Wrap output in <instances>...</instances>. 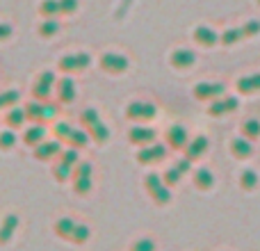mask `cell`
<instances>
[{
	"label": "cell",
	"instance_id": "cell-40",
	"mask_svg": "<svg viewBox=\"0 0 260 251\" xmlns=\"http://www.w3.org/2000/svg\"><path fill=\"white\" fill-rule=\"evenodd\" d=\"M78 160H80V155H78V148H67V151L62 153V162H67V165H71V167H76L78 165Z\"/></svg>",
	"mask_w": 260,
	"mask_h": 251
},
{
	"label": "cell",
	"instance_id": "cell-35",
	"mask_svg": "<svg viewBox=\"0 0 260 251\" xmlns=\"http://www.w3.org/2000/svg\"><path fill=\"white\" fill-rule=\"evenodd\" d=\"M130 251H155V240L153 238H139L133 242Z\"/></svg>",
	"mask_w": 260,
	"mask_h": 251
},
{
	"label": "cell",
	"instance_id": "cell-27",
	"mask_svg": "<svg viewBox=\"0 0 260 251\" xmlns=\"http://www.w3.org/2000/svg\"><path fill=\"white\" fill-rule=\"evenodd\" d=\"M25 119H27L25 110L14 108V110H9V112H7V125H9V128H21Z\"/></svg>",
	"mask_w": 260,
	"mask_h": 251
},
{
	"label": "cell",
	"instance_id": "cell-38",
	"mask_svg": "<svg viewBox=\"0 0 260 251\" xmlns=\"http://www.w3.org/2000/svg\"><path fill=\"white\" fill-rule=\"evenodd\" d=\"M240 30H242V37H244V39H247V37L258 35V32H260V21H247L242 27H240Z\"/></svg>",
	"mask_w": 260,
	"mask_h": 251
},
{
	"label": "cell",
	"instance_id": "cell-20",
	"mask_svg": "<svg viewBox=\"0 0 260 251\" xmlns=\"http://www.w3.org/2000/svg\"><path fill=\"white\" fill-rule=\"evenodd\" d=\"M76 224L78 222L71 219V217H62V219H57L55 222V233H57V238L71 240V233H73V229H76Z\"/></svg>",
	"mask_w": 260,
	"mask_h": 251
},
{
	"label": "cell",
	"instance_id": "cell-23",
	"mask_svg": "<svg viewBox=\"0 0 260 251\" xmlns=\"http://www.w3.org/2000/svg\"><path fill=\"white\" fill-rule=\"evenodd\" d=\"M89 235H91V229L87 224H76V229H73V233H71V240L69 242H73V244H85L87 240H89Z\"/></svg>",
	"mask_w": 260,
	"mask_h": 251
},
{
	"label": "cell",
	"instance_id": "cell-28",
	"mask_svg": "<svg viewBox=\"0 0 260 251\" xmlns=\"http://www.w3.org/2000/svg\"><path fill=\"white\" fill-rule=\"evenodd\" d=\"M240 39H244L242 37V30H240V27H231V30H226L224 35L219 37V41L224 46H233V44H238Z\"/></svg>",
	"mask_w": 260,
	"mask_h": 251
},
{
	"label": "cell",
	"instance_id": "cell-9",
	"mask_svg": "<svg viewBox=\"0 0 260 251\" xmlns=\"http://www.w3.org/2000/svg\"><path fill=\"white\" fill-rule=\"evenodd\" d=\"M128 139L135 146H146V144H151L153 139H155V130L146 128V125H135V128H130Z\"/></svg>",
	"mask_w": 260,
	"mask_h": 251
},
{
	"label": "cell",
	"instance_id": "cell-36",
	"mask_svg": "<svg viewBox=\"0 0 260 251\" xmlns=\"http://www.w3.org/2000/svg\"><path fill=\"white\" fill-rule=\"evenodd\" d=\"M14 144H16V135H14L12 130H3V133H0V148L9 151Z\"/></svg>",
	"mask_w": 260,
	"mask_h": 251
},
{
	"label": "cell",
	"instance_id": "cell-13",
	"mask_svg": "<svg viewBox=\"0 0 260 251\" xmlns=\"http://www.w3.org/2000/svg\"><path fill=\"white\" fill-rule=\"evenodd\" d=\"M18 224H21V219H18V215H7L3 219V224H0V244H7L9 240L14 238V233H16Z\"/></svg>",
	"mask_w": 260,
	"mask_h": 251
},
{
	"label": "cell",
	"instance_id": "cell-37",
	"mask_svg": "<svg viewBox=\"0 0 260 251\" xmlns=\"http://www.w3.org/2000/svg\"><path fill=\"white\" fill-rule=\"evenodd\" d=\"M71 133H73V128L69 123H64V121H59L57 125H55V135H57V139L59 142H69V137H71Z\"/></svg>",
	"mask_w": 260,
	"mask_h": 251
},
{
	"label": "cell",
	"instance_id": "cell-25",
	"mask_svg": "<svg viewBox=\"0 0 260 251\" xmlns=\"http://www.w3.org/2000/svg\"><path fill=\"white\" fill-rule=\"evenodd\" d=\"M57 32H59V23L55 21V18H44V21L39 23V35L46 37V39L53 37V35H57Z\"/></svg>",
	"mask_w": 260,
	"mask_h": 251
},
{
	"label": "cell",
	"instance_id": "cell-5",
	"mask_svg": "<svg viewBox=\"0 0 260 251\" xmlns=\"http://www.w3.org/2000/svg\"><path fill=\"white\" fill-rule=\"evenodd\" d=\"M240 108V101L235 96H219L215 99V103L208 108V114L210 117H224V114H231Z\"/></svg>",
	"mask_w": 260,
	"mask_h": 251
},
{
	"label": "cell",
	"instance_id": "cell-41",
	"mask_svg": "<svg viewBox=\"0 0 260 251\" xmlns=\"http://www.w3.org/2000/svg\"><path fill=\"white\" fill-rule=\"evenodd\" d=\"M180 176H183V174L178 171V167H169V169H167V174H165V178H162V180H165V185H176V183L180 180Z\"/></svg>",
	"mask_w": 260,
	"mask_h": 251
},
{
	"label": "cell",
	"instance_id": "cell-14",
	"mask_svg": "<svg viewBox=\"0 0 260 251\" xmlns=\"http://www.w3.org/2000/svg\"><path fill=\"white\" fill-rule=\"evenodd\" d=\"M194 41L201 44V46H206V48H210V46H215L217 41H219V35L208 25H199L197 30H194Z\"/></svg>",
	"mask_w": 260,
	"mask_h": 251
},
{
	"label": "cell",
	"instance_id": "cell-43",
	"mask_svg": "<svg viewBox=\"0 0 260 251\" xmlns=\"http://www.w3.org/2000/svg\"><path fill=\"white\" fill-rule=\"evenodd\" d=\"M9 37H12V25L9 23H0V41L9 39Z\"/></svg>",
	"mask_w": 260,
	"mask_h": 251
},
{
	"label": "cell",
	"instance_id": "cell-39",
	"mask_svg": "<svg viewBox=\"0 0 260 251\" xmlns=\"http://www.w3.org/2000/svg\"><path fill=\"white\" fill-rule=\"evenodd\" d=\"M101 119H99V112H96L94 108H87L85 112H82V123L89 128V125H94V123H99Z\"/></svg>",
	"mask_w": 260,
	"mask_h": 251
},
{
	"label": "cell",
	"instance_id": "cell-24",
	"mask_svg": "<svg viewBox=\"0 0 260 251\" xmlns=\"http://www.w3.org/2000/svg\"><path fill=\"white\" fill-rule=\"evenodd\" d=\"M39 14L44 18H55L59 14V0H44L39 5Z\"/></svg>",
	"mask_w": 260,
	"mask_h": 251
},
{
	"label": "cell",
	"instance_id": "cell-17",
	"mask_svg": "<svg viewBox=\"0 0 260 251\" xmlns=\"http://www.w3.org/2000/svg\"><path fill=\"white\" fill-rule=\"evenodd\" d=\"M194 53L192 50H185V48H180V50H174L171 53V67H176V69H189L194 64Z\"/></svg>",
	"mask_w": 260,
	"mask_h": 251
},
{
	"label": "cell",
	"instance_id": "cell-1",
	"mask_svg": "<svg viewBox=\"0 0 260 251\" xmlns=\"http://www.w3.org/2000/svg\"><path fill=\"white\" fill-rule=\"evenodd\" d=\"M91 174H94L91 162H78L73 167V190H76V194L85 197L91 192Z\"/></svg>",
	"mask_w": 260,
	"mask_h": 251
},
{
	"label": "cell",
	"instance_id": "cell-12",
	"mask_svg": "<svg viewBox=\"0 0 260 251\" xmlns=\"http://www.w3.org/2000/svg\"><path fill=\"white\" fill-rule=\"evenodd\" d=\"M167 142H169L171 148H185L189 142L187 130H185L183 125H171V128L167 130Z\"/></svg>",
	"mask_w": 260,
	"mask_h": 251
},
{
	"label": "cell",
	"instance_id": "cell-26",
	"mask_svg": "<svg viewBox=\"0 0 260 251\" xmlns=\"http://www.w3.org/2000/svg\"><path fill=\"white\" fill-rule=\"evenodd\" d=\"M240 185H242L244 190H256L258 187V174L253 169H244L242 174H240Z\"/></svg>",
	"mask_w": 260,
	"mask_h": 251
},
{
	"label": "cell",
	"instance_id": "cell-6",
	"mask_svg": "<svg viewBox=\"0 0 260 251\" xmlns=\"http://www.w3.org/2000/svg\"><path fill=\"white\" fill-rule=\"evenodd\" d=\"M157 114L155 105L153 103H130L126 108V117L133 119V121H148V119H153Z\"/></svg>",
	"mask_w": 260,
	"mask_h": 251
},
{
	"label": "cell",
	"instance_id": "cell-44",
	"mask_svg": "<svg viewBox=\"0 0 260 251\" xmlns=\"http://www.w3.org/2000/svg\"><path fill=\"white\" fill-rule=\"evenodd\" d=\"M176 167H178L180 174H185V171H189V167H192V160H187V158H183V160L176 162Z\"/></svg>",
	"mask_w": 260,
	"mask_h": 251
},
{
	"label": "cell",
	"instance_id": "cell-22",
	"mask_svg": "<svg viewBox=\"0 0 260 251\" xmlns=\"http://www.w3.org/2000/svg\"><path fill=\"white\" fill-rule=\"evenodd\" d=\"M44 135H46L44 125H32V128L25 130V135H23V142L30 144V146H37V144H41Z\"/></svg>",
	"mask_w": 260,
	"mask_h": 251
},
{
	"label": "cell",
	"instance_id": "cell-8",
	"mask_svg": "<svg viewBox=\"0 0 260 251\" xmlns=\"http://www.w3.org/2000/svg\"><path fill=\"white\" fill-rule=\"evenodd\" d=\"M165 155H167V146H165V144H153V146H148V144H146V148H139L137 160L142 162V165H153V162L165 160Z\"/></svg>",
	"mask_w": 260,
	"mask_h": 251
},
{
	"label": "cell",
	"instance_id": "cell-45",
	"mask_svg": "<svg viewBox=\"0 0 260 251\" xmlns=\"http://www.w3.org/2000/svg\"><path fill=\"white\" fill-rule=\"evenodd\" d=\"M53 117H55V105H44V119L48 121Z\"/></svg>",
	"mask_w": 260,
	"mask_h": 251
},
{
	"label": "cell",
	"instance_id": "cell-11",
	"mask_svg": "<svg viewBox=\"0 0 260 251\" xmlns=\"http://www.w3.org/2000/svg\"><path fill=\"white\" fill-rule=\"evenodd\" d=\"M55 85V73L53 71H44L39 76V80H37L35 85V96L39 101H46L50 96V87Z\"/></svg>",
	"mask_w": 260,
	"mask_h": 251
},
{
	"label": "cell",
	"instance_id": "cell-7",
	"mask_svg": "<svg viewBox=\"0 0 260 251\" xmlns=\"http://www.w3.org/2000/svg\"><path fill=\"white\" fill-rule=\"evenodd\" d=\"M224 91H226V87L221 82H199L194 87V99H199V101L219 99V96H224Z\"/></svg>",
	"mask_w": 260,
	"mask_h": 251
},
{
	"label": "cell",
	"instance_id": "cell-15",
	"mask_svg": "<svg viewBox=\"0 0 260 251\" xmlns=\"http://www.w3.org/2000/svg\"><path fill=\"white\" fill-rule=\"evenodd\" d=\"M231 153H233L238 160H247V158H251L253 146L247 137H235L233 142H231Z\"/></svg>",
	"mask_w": 260,
	"mask_h": 251
},
{
	"label": "cell",
	"instance_id": "cell-34",
	"mask_svg": "<svg viewBox=\"0 0 260 251\" xmlns=\"http://www.w3.org/2000/svg\"><path fill=\"white\" fill-rule=\"evenodd\" d=\"M18 99H21V94H18L16 89H9V91H5V94H0V110L16 105V103H18Z\"/></svg>",
	"mask_w": 260,
	"mask_h": 251
},
{
	"label": "cell",
	"instance_id": "cell-3",
	"mask_svg": "<svg viewBox=\"0 0 260 251\" xmlns=\"http://www.w3.org/2000/svg\"><path fill=\"white\" fill-rule=\"evenodd\" d=\"M101 67H103V71L117 76V73L128 71L130 62L126 55H121V53H105V55H101Z\"/></svg>",
	"mask_w": 260,
	"mask_h": 251
},
{
	"label": "cell",
	"instance_id": "cell-42",
	"mask_svg": "<svg viewBox=\"0 0 260 251\" xmlns=\"http://www.w3.org/2000/svg\"><path fill=\"white\" fill-rule=\"evenodd\" d=\"M78 9V0H59V14H73Z\"/></svg>",
	"mask_w": 260,
	"mask_h": 251
},
{
	"label": "cell",
	"instance_id": "cell-19",
	"mask_svg": "<svg viewBox=\"0 0 260 251\" xmlns=\"http://www.w3.org/2000/svg\"><path fill=\"white\" fill-rule=\"evenodd\" d=\"M59 153V139L57 142H41L35 146V158L37 160H50L53 155Z\"/></svg>",
	"mask_w": 260,
	"mask_h": 251
},
{
	"label": "cell",
	"instance_id": "cell-30",
	"mask_svg": "<svg viewBox=\"0 0 260 251\" xmlns=\"http://www.w3.org/2000/svg\"><path fill=\"white\" fill-rule=\"evenodd\" d=\"M53 176L59 180V183H67V180L73 176V167L67 165V162H59V165L53 169Z\"/></svg>",
	"mask_w": 260,
	"mask_h": 251
},
{
	"label": "cell",
	"instance_id": "cell-18",
	"mask_svg": "<svg viewBox=\"0 0 260 251\" xmlns=\"http://www.w3.org/2000/svg\"><path fill=\"white\" fill-rule=\"evenodd\" d=\"M238 91L240 94H253L260 89V73H251V76H242L238 80Z\"/></svg>",
	"mask_w": 260,
	"mask_h": 251
},
{
	"label": "cell",
	"instance_id": "cell-32",
	"mask_svg": "<svg viewBox=\"0 0 260 251\" xmlns=\"http://www.w3.org/2000/svg\"><path fill=\"white\" fill-rule=\"evenodd\" d=\"M242 133H244V137H247V139L260 137V121H258V119H249V121H244Z\"/></svg>",
	"mask_w": 260,
	"mask_h": 251
},
{
	"label": "cell",
	"instance_id": "cell-10",
	"mask_svg": "<svg viewBox=\"0 0 260 251\" xmlns=\"http://www.w3.org/2000/svg\"><path fill=\"white\" fill-rule=\"evenodd\" d=\"M208 151V137L206 135H199V137H194L192 142H187V146H185V158L187 160H199V158H203Z\"/></svg>",
	"mask_w": 260,
	"mask_h": 251
},
{
	"label": "cell",
	"instance_id": "cell-16",
	"mask_svg": "<svg viewBox=\"0 0 260 251\" xmlns=\"http://www.w3.org/2000/svg\"><path fill=\"white\" fill-rule=\"evenodd\" d=\"M57 99L62 101V103H71V101L76 99V82L69 76L57 82Z\"/></svg>",
	"mask_w": 260,
	"mask_h": 251
},
{
	"label": "cell",
	"instance_id": "cell-4",
	"mask_svg": "<svg viewBox=\"0 0 260 251\" xmlns=\"http://www.w3.org/2000/svg\"><path fill=\"white\" fill-rule=\"evenodd\" d=\"M91 64V57L87 53H76V55H64L59 59V71L64 73H76V71H85Z\"/></svg>",
	"mask_w": 260,
	"mask_h": 251
},
{
	"label": "cell",
	"instance_id": "cell-21",
	"mask_svg": "<svg viewBox=\"0 0 260 251\" xmlns=\"http://www.w3.org/2000/svg\"><path fill=\"white\" fill-rule=\"evenodd\" d=\"M194 185H197L199 190H210L212 185H215V176H212V171L206 169V167H201V169L194 174Z\"/></svg>",
	"mask_w": 260,
	"mask_h": 251
},
{
	"label": "cell",
	"instance_id": "cell-29",
	"mask_svg": "<svg viewBox=\"0 0 260 251\" xmlns=\"http://www.w3.org/2000/svg\"><path fill=\"white\" fill-rule=\"evenodd\" d=\"M69 144H71L73 148H85L87 144H89V135H87L85 130H73L71 137H69Z\"/></svg>",
	"mask_w": 260,
	"mask_h": 251
},
{
	"label": "cell",
	"instance_id": "cell-46",
	"mask_svg": "<svg viewBox=\"0 0 260 251\" xmlns=\"http://www.w3.org/2000/svg\"><path fill=\"white\" fill-rule=\"evenodd\" d=\"M258 5H260V0H258Z\"/></svg>",
	"mask_w": 260,
	"mask_h": 251
},
{
	"label": "cell",
	"instance_id": "cell-2",
	"mask_svg": "<svg viewBox=\"0 0 260 251\" xmlns=\"http://www.w3.org/2000/svg\"><path fill=\"white\" fill-rule=\"evenodd\" d=\"M144 183H146L148 194H151V197H153V201H155L157 206H167V203L171 201L169 185H165V180H162L157 174H148Z\"/></svg>",
	"mask_w": 260,
	"mask_h": 251
},
{
	"label": "cell",
	"instance_id": "cell-31",
	"mask_svg": "<svg viewBox=\"0 0 260 251\" xmlns=\"http://www.w3.org/2000/svg\"><path fill=\"white\" fill-rule=\"evenodd\" d=\"M25 114H27V119H32V121H46L44 119V103H30L25 108Z\"/></svg>",
	"mask_w": 260,
	"mask_h": 251
},
{
	"label": "cell",
	"instance_id": "cell-33",
	"mask_svg": "<svg viewBox=\"0 0 260 251\" xmlns=\"http://www.w3.org/2000/svg\"><path fill=\"white\" fill-rule=\"evenodd\" d=\"M89 130H91V135H94L96 142L103 144V142H108V139H110V130H108V125H105V123L99 121V123L89 125Z\"/></svg>",
	"mask_w": 260,
	"mask_h": 251
}]
</instances>
